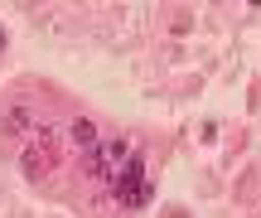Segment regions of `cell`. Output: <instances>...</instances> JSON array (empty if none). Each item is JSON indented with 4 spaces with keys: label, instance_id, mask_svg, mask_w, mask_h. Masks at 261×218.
Returning <instances> with one entry per match:
<instances>
[{
    "label": "cell",
    "instance_id": "cell-3",
    "mask_svg": "<svg viewBox=\"0 0 261 218\" xmlns=\"http://www.w3.org/2000/svg\"><path fill=\"white\" fill-rule=\"evenodd\" d=\"M63 141H68V136L58 131V126H34V136H29V146H34L39 155H48L54 165L63 160Z\"/></svg>",
    "mask_w": 261,
    "mask_h": 218
},
{
    "label": "cell",
    "instance_id": "cell-6",
    "mask_svg": "<svg viewBox=\"0 0 261 218\" xmlns=\"http://www.w3.org/2000/svg\"><path fill=\"white\" fill-rule=\"evenodd\" d=\"M5 131L10 136H34V116H29V107H10V112H5Z\"/></svg>",
    "mask_w": 261,
    "mask_h": 218
},
{
    "label": "cell",
    "instance_id": "cell-1",
    "mask_svg": "<svg viewBox=\"0 0 261 218\" xmlns=\"http://www.w3.org/2000/svg\"><path fill=\"white\" fill-rule=\"evenodd\" d=\"M112 194L121 209H145L150 194H155V184H150V170H145V155L130 151V160L121 165V175L112 180Z\"/></svg>",
    "mask_w": 261,
    "mask_h": 218
},
{
    "label": "cell",
    "instance_id": "cell-8",
    "mask_svg": "<svg viewBox=\"0 0 261 218\" xmlns=\"http://www.w3.org/2000/svg\"><path fill=\"white\" fill-rule=\"evenodd\" d=\"M218 136H223V126H218V122H203V126H198V141H203V146H213Z\"/></svg>",
    "mask_w": 261,
    "mask_h": 218
},
{
    "label": "cell",
    "instance_id": "cell-5",
    "mask_svg": "<svg viewBox=\"0 0 261 218\" xmlns=\"http://www.w3.org/2000/svg\"><path fill=\"white\" fill-rule=\"evenodd\" d=\"M19 170H24V180L44 184L48 175H54V160H48V155H39L34 146H24V151H19Z\"/></svg>",
    "mask_w": 261,
    "mask_h": 218
},
{
    "label": "cell",
    "instance_id": "cell-2",
    "mask_svg": "<svg viewBox=\"0 0 261 218\" xmlns=\"http://www.w3.org/2000/svg\"><path fill=\"white\" fill-rule=\"evenodd\" d=\"M130 160V141L126 136H112V141H102L92 151V160H87V175L92 180H102V184H112L116 175H121V165Z\"/></svg>",
    "mask_w": 261,
    "mask_h": 218
},
{
    "label": "cell",
    "instance_id": "cell-9",
    "mask_svg": "<svg viewBox=\"0 0 261 218\" xmlns=\"http://www.w3.org/2000/svg\"><path fill=\"white\" fill-rule=\"evenodd\" d=\"M165 218H189V209H169V213H165Z\"/></svg>",
    "mask_w": 261,
    "mask_h": 218
},
{
    "label": "cell",
    "instance_id": "cell-11",
    "mask_svg": "<svg viewBox=\"0 0 261 218\" xmlns=\"http://www.w3.org/2000/svg\"><path fill=\"white\" fill-rule=\"evenodd\" d=\"M256 218H261V209H256Z\"/></svg>",
    "mask_w": 261,
    "mask_h": 218
},
{
    "label": "cell",
    "instance_id": "cell-7",
    "mask_svg": "<svg viewBox=\"0 0 261 218\" xmlns=\"http://www.w3.org/2000/svg\"><path fill=\"white\" fill-rule=\"evenodd\" d=\"M194 29V15L189 10H169V34H189Z\"/></svg>",
    "mask_w": 261,
    "mask_h": 218
},
{
    "label": "cell",
    "instance_id": "cell-10",
    "mask_svg": "<svg viewBox=\"0 0 261 218\" xmlns=\"http://www.w3.org/2000/svg\"><path fill=\"white\" fill-rule=\"evenodd\" d=\"M0 44H5V29H0Z\"/></svg>",
    "mask_w": 261,
    "mask_h": 218
},
{
    "label": "cell",
    "instance_id": "cell-4",
    "mask_svg": "<svg viewBox=\"0 0 261 218\" xmlns=\"http://www.w3.org/2000/svg\"><path fill=\"white\" fill-rule=\"evenodd\" d=\"M68 141H73V146H83V151L92 155L97 146H102V131H97V122H92V116H73V122H68Z\"/></svg>",
    "mask_w": 261,
    "mask_h": 218
}]
</instances>
